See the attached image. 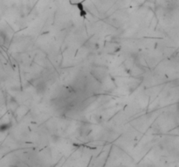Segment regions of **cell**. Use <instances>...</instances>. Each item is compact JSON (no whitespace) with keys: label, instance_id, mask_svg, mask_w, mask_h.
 Listing matches in <instances>:
<instances>
[{"label":"cell","instance_id":"6da1fadb","mask_svg":"<svg viewBox=\"0 0 179 167\" xmlns=\"http://www.w3.org/2000/svg\"><path fill=\"white\" fill-rule=\"evenodd\" d=\"M10 124H3L0 125V131H6V130H8L10 128Z\"/></svg>","mask_w":179,"mask_h":167},{"label":"cell","instance_id":"7a4b0ae2","mask_svg":"<svg viewBox=\"0 0 179 167\" xmlns=\"http://www.w3.org/2000/svg\"><path fill=\"white\" fill-rule=\"evenodd\" d=\"M177 106H178V110H179V104H178V105H177Z\"/></svg>","mask_w":179,"mask_h":167}]
</instances>
